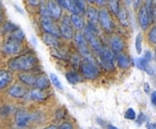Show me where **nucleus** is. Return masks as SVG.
<instances>
[{"label":"nucleus","instance_id":"1","mask_svg":"<svg viewBox=\"0 0 156 129\" xmlns=\"http://www.w3.org/2000/svg\"><path fill=\"white\" fill-rule=\"evenodd\" d=\"M39 68V59L33 52H24L20 55L12 56L7 61V70L13 72H34Z\"/></svg>","mask_w":156,"mask_h":129},{"label":"nucleus","instance_id":"2","mask_svg":"<svg viewBox=\"0 0 156 129\" xmlns=\"http://www.w3.org/2000/svg\"><path fill=\"white\" fill-rule=\"evenodd\" d=\"M79 71L82 78H85L88 80H95L101 74V68L94 57L82 59V62L79 65Z\"/></svg>","mask_w":156,"mask_h":129},{"label":"nucleus","instance_id":"3","mask_svg":"<svg viewBox=\"0 0 156 129\" xmlns=\"http://www.w3.org/2000/svg\"><path fill=\"white\" fill-rule=\"evenodd\" d=\"M153 1L148 0L138 8V24L143 30H147L151 23L154 22V15H153Z\"/></svg>","mask_w":156,"mask_h":129},{"label":"nucleus","instance_id":"4","mask_svg":"<svg viewBox=\"0 0 156 129\" xmlns=\"http://www.w3.org/2000/svg\"><path fill=\"white\" fill-rule=\"evenodd\" d=\"M98 24L100 25V28L106 32V34H114V29H115V24L113 17L111 15V12L107 10V7H102L98 8Z\"/></svg>","mask_w":156,"mask_h":129},{"label":"nucleus","instance_id":"5","mask_svg":"<svg viewBox=\"0 0 156 129\" xmlns=\"http://www.w3.org/2000/svg\"><path fill=\"white\" fill-rule=\"evenodd\" d=\"M98 62L100 68H105L106 71H113L114 70V62H115V54L109 49V47L103 46L101 52L98 55Z\"/></svg>","mask_w":156,"mask_h":129},{"label":"nucleus","instance_id":"6","mask_svg":"<svg viewBox=\"0 0 156 129\" xmlns=\"http://www.w3.org/2000/svg\"><path fill=\"white\" fill-rule=\"evenodd\" d=\"M1 50L5 55L9 56H17L20 55L22 53H24V44L20 43L18 41L11 38V37H7L1 47Z\"/></svg>","mask_w":156,"mask_h":129},{"label":"nucleus","instance_id":"7","mask_svg":"<svg viewBox=\"0 0 156 129\" xmlns=\"http://www.w3.org/2000/svg\"><path fill=\"white\" fill-rule=\"evenodd\" d=\"M82 32H83V35L85 37L88 44H89V48H91V50L98 55V53L101 52L102 47H103V44L101 43V39L98 38V35H96L95 32H93L87 25L84 26V29H83Z\"/></svg>","mask_w":156,"mask_h":129},{"label":"nucleus","instance_id":"8","mask_svg":"<svg viewBox=\"0 0 156 129\" xmlns=\"http://www.w3.org/2000/svg\"><path fill=\"white\" fill-rule=\"evenodd\" d=\"M73 39H75V43H76V47H77L79 55L83 56V59L93 57L91 50L89 48V44H88V42H87V39H85V37H84L82 31H76Z\"/></svg>","mask_w":156,"mask_h":129},{"label":"nucleus","instance_id":"9","mask_svg":"<svg viewBox=\"0 0 156 129\" xmlns=\"http://www.w3.org/2000/svg\"><path fill=\"white\" fill-rule=\"evenodd\" d=\"M59 31H60V36L64 37L65 39H72L75 37L76 32L71 24V19L69 15H62L59 23Z\"/></svg>","mask_w":156,"mask_h":129},{"label":"nucleus","instance_id":"10","mask_svg":"<svg viewBox=\"0 0 156 129\" xmlns=\"http://www.w3.org/2000/svg\"><path fill=\"white\" fill-rule=\"evenodd\" d=\"M40 26L43 30V34H48L52 36L60 38V31H59V24L54 22L52 18H40Z\"/></svg>","mask_w":156,"mask_h":129},{"label":"nucleus","instance_id":"11","mask_svg":"<svg viewBox=\"0 0 156 129\" xmlns=\"http://www.w3.org/2000/svg\"><path fill=\"white\" fill-rule=\"evenodd\" d=\"M28 92H29L28 87L24 86V85H22L18 81L15 83V84H12V85L6 90V94H7L10 98H12V99H22V98H25Z\"/></svg>","mask_w":156,"mask_h":129},{"label":"nucleus","instance_id":"12","mask_svg":"<svg viewBox=\"0 0 156 129\" xmlns=\"http://www.w3.org/2000/svg\"><path fill=\"white\" fill-rule=\"evenodd\" d=\"M31 122V114L24 109H18L15 111V123L20 129H24Z\"/></svg>","mask_w":156,"mask_h":129},{"label":"nucleus","instance_id":"13","mask_svg":"<svg viewBox=\"0 0 156 129\" xmlns=\"http://www.w3.org/2000/svg\"><path fill=\"white\" fill-rule=\"evenodd\" d=\"M126 44H125V39L118 34H112L109 36V49L117 55L119 53H124Z\"/></svg>","mask_w":156,"mask_h":129},{"label":"nucleus","instance_id":"14","mask_svg":"<svg viewBox=\"0 0 156 129\" xmlns=\"http://www.w3.org/2000/svg\"><path fill=\"white\" fill-rule=\"evenodd\" d=\"M15 75L7 68H0V92L6 91L13 83Z\"/></svg>","mask_w":156,"mask_h":129},{"label":"nucleus","instance_id":"15","mask_svg":"<svg viewBox=\"0 0 156 129\" xmlns=\"http://www.w3.org/2000/svg\"><path fill=\"white\" fill-rule=\"evenodd\" d=\"M36 78H37V74L34 72H22L17 75L18 83H20L22 85H24L27 87H34Z\"/></svg>","mask_w":156,"mask_h":129},{"label":"nucleus","instance_id":"16","mask_svg":"<svg viewBox=\"0 0 156 129\" xmlns=\"http://www.w3.org/2000/svg\"><path fill=\"white\" fill-rule=\"evenodd\" d=\"M49 13H51V18L53 19L54 22H58L62 17V8L58 5L57 1H48L47 2Z\"/></svg>","mask_w":156,"mask_h":129},{"label":"nucleus","instance_id":"17","mask_svg":"<svg viewBox=\"0 0 156 129\" xmlns=\"http://www.w3.org/2000/svg\"><path fill=\"white\" fill-rule=\"evenodd\" d=\"M25 98L34 100V102H43L48 98V93H47V91H42V90H37V89L33 87L31 90H29Z\"/></svg>","mask_w":156,"mask_h":129},{"label":"nucleus","instance_id":"18","mask_svg":"<svg viewBox=\"0 0 156 129\" xmlns=\"http://www.w3.org/2000/svg\"><path fill=\"white\" fill-rule=\"evenodd\" d=\"M115 62H117L118 67L121 70H129L132 65L131 57L127 55L126 53H119L115 55Z\"/></svg>","mask_w":156,"mask_h":129},{"label":"nucleus","instance_id":"19","mask_svg":"<svg viewBox=\"0 0 156 129\" xmlns=\"http://www.w3.org/2000/svg\"><path fill=\"white\" fill-rule=\"evenodd\" d=\"M49 87H51V80H49V78H47V75H44V74L42 73L39 74L37 78H36L34 89L42 90V91H47Z\"/></svg>","mask_w":156,"mask_h":129},{"label":"nucleus","instance_id":"20","mask_svg":"<svg viewBox=\"0 0 156 129\" xmlns=\"http://www.w3.org/2000/svg\"><path fill=\"white\" fill-rule=\"evenodd\" d=\"M85 17L88 19L87 23H90V24H95L98 25V8L94 5H90L87 7V11H85Z\"/></svg>","mask_w":156,"mask_h":129},{"label":"nucleus","instance_id":"21","mask_svg":"<svg viewBox=\"0 0 156 129\" xmlns=\"http://www.w3.org/2000/svg\"><path fill=\"white\" fill-rule=\"evenodd\" d=\"M132 63H135L139 70H142V71L147 72L149 75H154V70H153V67H151V66H150V63H149V62H147L143 57H137V59H135V60L132 61Z\"/></svg>","mask_w":156,"mask_h":129},{"label":"nucleus","instance_id":"22","mask_svg":"<svg viewBox=\"0 0 156 129\" xmlns=\"http://www.w3.org/2000/svg\"><path fill=\"white\" fill-rule=\"evenodd\" d=\"M42 42L44 43V44H47L48 47H51V48H53V49H59V47H60V38L55 36H52V35H48V34H42Z\"/></svg>","mask_w":156,"mask_h":129},{"label":"nucleus","instance_id":"23","mask_svg":"<svg viewBox=\"0 0 156 129\" xmlns=\"http://www.w3.org/2000/svg\"><path fill=\"white\" fill-rule=\"evenodd\" d=\"M70 19H71V24H72L73 29H76V31H83V29L85 26V20H84L83 16H80V15H71Z\"/></svg>","mask_w":156,"mask_h":129},{"label":"nucleus","instance_id":"24","mask_svg":"<svg viewBox=\"0 0 156 129\" xmlns=\"http://www.w3.org/2000/svg\"><path fill=\"white\" fill-rule=\"evenodd\" d=\"M117 17L119 23L122 26H129V24H130V22H129V12H127V10H126L125 6H120Z\"/></svg>","mask_w":156,"mask_h":129},{"label":"nucleus","instance_id":"25","mask_svg":"<svg viewBox=\"0 0 156 129\" xmlns=\"http://www.w3.org/2000/svg\"><path fill=\"white\" fill-rule=\"evenodd\" d=\"M65 76H66V80L72 84V85H76L78 83L82 81V75L78 73L76 70H71V71H67L65 73Z\"/></svg>","mask_w":156,"mask_h":129},{"label":"nucleus","instance_id":"26","mask_svg":"<svg viewBox=\"0 0 156 129\" xmlns=\"http://www.w3.org/2000/svg\"><path fill=\"white\" fill-rule=\"evenodd\" d=\"M120 6H121L120 2L117 1V0H112V1H108L107 2V10L111 12V15H114V16L118 15Z\"/></svg>","mask_w":156,"mask_h":129},{"label":"nucleus","instance_id":"27","mask_svg":"<svg viewBox=\"0 0 156 129\" xmlns=\"http://www.w3.org/2000/svg\"><path fill=\"white\" fill-rule=\"evenodd\" d=\"M18 29V26L15 24V23H12L11 20H7V22H5V24H4V29H2V31H4V34H12L13 31H16Z\"/></svg>","mask_w":156,"mask_h":129},{"label":"nucleus","instance_id":"28","mask_svg":"<svg viewBox=\"0 0 156 129\" xmlns=\"http://www.w3.org/2000/svg\"><path fill=\"white\" fill-rule=\"evenodd\" d=\"M9 37H11V38H13V39H16V41H18L20 43H23L24 41H25V34L23 32V30L18 28L16 31H13L11 35H9Z\"/></svg>","mask_w":156,"mask_h":129},{"label":"nucleus","instance_id":"29","mask_svg":"<svg viewBox=\"0 0 156 129\" xmlns=\"http://www.w3.org/2000/svg\"><path fill=\"white\" fill-rule=\"evenodd\" d=\"M147 38H148V41H149L150 44L156 46V24H153L151 28L149 29L148 35H147Z\"/></svg>","mask_w":156,"mask_h":129},{"label":"nucleus","instance_id":"30","mask_svg":"<svg viewBox=\"0 0 156 129\" xmlns=\"http://www.w3.org/2000/svg\"><path fill=\"white\" fill-rule=\"evenodd\" d=\"M39 13L42 18H51V13H49L47 2H41V5L39 6Z\"/></svg>","mask_w":156,"mask_h":129},{"label":"nucleus","instance_id":"31","mask_svg":"<svg viewBox=\"0 0 156 129\" xmlns=\"http://www.w3.org/2000/svg\"><path fill=\"white\" fill-rule=\"evenodd\" d=\"M12 112V109L10 105H0V117L2 118H7Z\"/></svg>","mask_w":156,"mask_h":129},{"label":"nucleus","instance_id":"32","mask_svg":"<svg viewBox=\"0 0 156 129\" xmlns=\"http://www.w3.org/2000/svg\"><path fill=\"white\" fill-rule=\"evenodd\" d=\"M49 80H51V83L53 84V86H54V87H57L58 90H62V85H61V83H60L59 78L57 76V74H54V73L49 74Z\"/></svg>","mask_w":156,"mask_h":129},{"label":"nucleus","instance_id":"33","mask_svg":"<svg viewBox=\"0 0 156 129\" xmlns=\"http://www.w3.org/2000/svg\"><path fill=\"white\" fill-rule=\"evenodd\" d=\"M75 4H76V7H77L79 15H80V16H84V15H85V11H87V7H88L87 4H85L84 1H80V0H76Z\"/></svg>","mask_w":156,"mask_h":129},{"label":"nucleus","instance_id":"34","mask_svg":"<svg viewBox=\"0 0 156 129\" xmlns=\"http://www.w3.org/2000/svg\"><path fill=\"white\" fill-rule=\"evenodd\" d=\"M124 116H125V118H126V120H130V121H135V120H136V117H137V114H136V111L133 110L132 108H129L127 110L125 111Z\"/></svg>","mask_w":156,"mask_h":129},{"label":"nucleus","instance_id":"35","mask_svg":"<svg viewBox=\"0 0 156 129\" xmlns=\"http://www.w3.org/2000/svg\"><path fill=\"white\" fill-rule=\"evenodd\" d=\"M71 62H72V66L75 68H79V65L82 62V56L79 55V54H73V55L71 56Z\"/></svg>","mask_w":156,"mask_h":129},{"label":"nucleus","instance_id":"36","mask_svg":"<svg viewBox=\"0 0 156 129\" xmlns=\"http://www.w3.org/2000/svg\"><path fill=\"white\" fill-rule=\"evenodd\" d=\"M143 38V35L142 34H138L136 37V52L138 54H142V39Z\"/></svg>","mask_w":156,"mask_h":129},{"label":"nucleus","instance_id":"37","mask_svg":"<svg viewBox=\"0 0 156 129\" xmlns=\"http://www.w3.org/2000/svg\"><path fill=\"white\" fill-rule=\"evenodd\" d=\"M73 128H75V126L70 121H64V122H61L58 126V129H73Z\"/></svg>","mask_w":156,"mask_h":129},{"label":"nucleus","instance_id":"38","mask_svg":"<svg viewBox=\"0 0 156 129\" xmlns=\"http://www.w3.org/2000/svg\"><path fill=\"white\" fill-rule=\"evenodd\" d=\"M136 123L138 124V126H142L145 121H147V116H145V114H143V112H140L139 115H137V117H136Z\"/></svg>","mask_w":156,"mask_h":129},{"label":"nucleus","instance_id":"39","mask_svg":"<svg viewBox=\"0 0 156 129\" xmlns=\"http://www.w3.org/2000/svg\"><path fill=\"white\" fill-rule=\"evenodd\" d=\"M65 116H66V110L65 109H62V108H60L58 110L55 111V118L60 121V120H64L65 118Z\"/></svg>","mask_w":156,"mask_h":129},{"label":"nucleus","instance_id":"40","mask_svg":"<svg viewBox=\"0 0 156 129\" xmlns=\"http://www.w3.org/2000/svg\"><path fill=\"white\" fill-rule=\"evenodd\" d=\"M147 62H149L150 63V61L153 60V54H151V52H149V50H147V52H144V55L142 56Z\"/></svg>","mask_w":156,"mask_h":129},{"label":"nucleus","instance_id":"41","mask_svg":"<svg viewBox=\"0 0 156 129\" xmlns=\"http://www.w3.org/2000/svg\"><path fill=\"white\" fill-rule=\"evenodd\" d=\"M90 2L95 4V6H101V8L106 7V5H107V1H103V0H96V1H90Z\"/></svg>","mask_w":156,"mask_h":129},{"label":"nucleus","instance_id":"42","mask_svg":"<svg viewBox=\"0 0 156 129\" xmlns=\"http://www.w3.org/2000/svg\"><path fill=\"white\" fill-rule=\"evenodd\" d=\"M41 2L42 1H39V0H29L28 1V5H30L33 7H39L40 5H41Z\"/></svg>","mask_w":156,"mask_h":129},{"label":"nucleus","instance_id":"43","mask_svg":"<svg viewBox=\"0 0 156 129\" xmlns=\"http://www.w3.org/2000/svg\"><path fill=\"white\" fill-rule=\"evenodd\" d=\"M147 129H156V122H148Z\"/></svg>","mask_w":156,"mask_h":129},{"label":"nucleus","instance_id":"44","mask_svg":"<svg viewBox=\"0 0 156 129\" xmlns=\"http://www.w3.org/2000/svg\"><path fill=\"white\" fill-rule=\"evenodd\" d=\"M150 100H151V103H153L154 105H156V90H155V91H153V93H151Z\"/></svg>","mask_w":156,"mask_h":129},{"label":"nucleus","instance_id":"45","mask_svg":"<svg viewBox=\"0 0 156 129\" xmlns=\"http://www.w3.org/2000/svg\"><path fill=\"white\" fill-rule=\"evenodd\" d=\"M42 129H58V126L57 124H49V126H47V127H44Z\"/></svg>","mask_w":156,"mask_h":129},{"label":"nucleus","instance_id":"46","mask_svg":"<svg viewBox=\"0 0 156 129\" xmlns=\"http://www.w3.org/2000/svg\"><path fill=\"white\" fill-rule=\"evenodd\" d=\"M4 18H5V16H4V12H2V10L0 11V24L4 22Z\"/></svg>","mask_w":156,"mask_h":129},{"label":"nucleus","instance_id":"47","mask_svg":"<svg viewBox=\"0 0 156 129\" xmlns=\"http://www.w3.org/2000/svg\"><path fill=\"white\" fill-rule=\"evenodd\" d=\"M106 128H107V129H119V128H117L115 126H113V124H108V123H107Z\"/></svg>","mask_w":156,"mask_h":129},{"label":"nucleus","instance_id":"48","mask_svg":"<svg viewBox=\"0 0 156 129\" xmlns=\"http://www.w3.org/2000/svg\"><path fill=\"white\" fill-rule=\"evenodd\" d=\"M144 90H145V92H149V91H150V89H149V84H148V83L144 84Z\"/></svg>","mask_w":156,"mask_h":129},{"label":"nucleus","instance_id":"49","mask_svg":"<svg viewBox=\"0 0 156 129\" xmlns=\"http://www.w3.org/2000/svg\"><path fill=\"white\" fill-rule=\"evenodd\" d=\"M153 15H154V19L156 20V2L154 4V7H153Z\"/></svg>","mask_w":156,"mask_h":129},{"label":"nucleus","instance_id":"50","mask_svg":"<svg viewBox=\"0 0 156 129\" xmlns=\"http://www.w3.org/2000/svg\"><path fill=\"white\" fill-rule=\"evenodd\" d=\"M1 10H2V4L0 2V11H1Z\"/></svg>","mask_w":156,"mask_h":129},{"label":"nucleus","instance_id":"51","mask_svg":"<svg viewBox=\"0 0 156 129\" xmlns=\"http://www.w3.org/2000/svg\"><path fill=\"white\" fill-rule=\"evenodd\" d=\"M29 129H35V128H29Z\"/></svg>","mask_w":156,"mask_h":129},{"label":"nucleus","instance_id":"52","mask_svg":"<svg viewBox=\"0 0 156 129\" xmlns=\"http://www.w3.org/2000/svg\"><path fill=\"white\" fill-rule=\"evenodd\" d=\"M91 129H96V128H91Z\"/></svg>","mask_w":156,"mask_h":129}]
</instances>
